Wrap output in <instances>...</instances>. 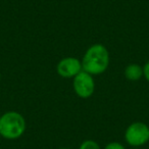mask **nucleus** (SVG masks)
<instances>
[{"instance_id": "obj_1", "label": "nucleus", "mask_w": 149, "mask_h": 149, "mask_svg": "<svg viewBox=\"0 0 149 149\" xmlns=\"http://www.w3.org/2000/svg\"><path fill=\"white\" fill-rule=\"evenodd\" d=\"M109 60L107 48L102 44H93L86 50L81 62L84 72L92 76H98L108 68Z\"/></svg>"}, {"instance_id": "obj_4", "label": "nucleus", "mask_w": 149, "mask_h": 149, "mask_svg": "<svg viewBox=\"0 0 149 149\" xmlns=\"http://www.w3.org/2000/svg\"><path fill=\"white\" fill-rule=\"evenodd\" d=\"M72 88L74 93L80 98L87 99L95 91V81L92 74L82 70L72 79Z\"/></svg>"}, {"instance_id": "obj_7", "label": "nucleus", "mask_w": 149, "mask_h": 149, "mask_svg": "<svg viewBox=\"0 0 149 149\" xmlns=\"http://www.w3.org/2000/svg\"><path fill=\"white\" fill-rule=\"evenodd\" d=\"M79 149H101V147L96 141L88 139V140H85L81 143Z\"/></svg>"}, {"instance_id": "obj_3", "label": "nucleus", "mask_w": 149, "mask_h": 149, "mask_svg": "<svg viewBox=\"0 0 149 149\" xmlns=\"http://www.w3.org/2000/svg\"><path fill=\"white\" fill-rule=\"evenodd\" d=\"M125 140L131 147H141L149 142V127L143 122H134L125 132Z\"/></svg>"}, {"instance_id": "obj_6", "label": "nucleus", "mask_w": 149, "mask_h": 149, "mask_svg": "<svg viewBox=\"0 0 149 149\" xmlns=\"http://www.w3.org/2000/svg\"><path fill=\"white\" fill-rule=\"evenodd\" d=\"M124 74L129 81H138L143 77V66L138 63H130L125 68Z\"/></svg>"}, {"instance_id": "obj_12", "label": "nucleus", "mask_w": 149, "mask_h": 149, "mask_svg": "<svg viewBox=\"0 0 149 149\" xmlns=\"http://www.w3.org/2000/svg\"><path fill=\"white\" fill-rule=\"evenodd\" d=\"M1 138H2V137H1V136H0V141H1Z\"/></svg>"}, {"instance_id": "obj_13", "label": "nucleus", "mask_w": 149, "mask_h": 149, "mask_svg": "<svg viewBox=\"0 0 149 149\" xmlns=\"http://www.w3.org/2000/svg\"><path fill=\"white\" fill-rule=\"evenodd\" d=\"M61 149H68V148H61Z\"/></svg>"}, {"instance_id": "obj_10", "label": "nucleus", "mask_w": 149, "mask_h": 149, "mask_svg": "<svg viewBox=\"0 0 149 149\" xmlns=\"http://www.w3.org/2000/svg\"><path fill=\"white\" fill-rule=\"evenodd\" d=\"M132 149H140V148H139V147H133Z\"/></svg>"}, {"instance_id": "obj_11", "label": "nucleus", "mask_w": 149, "mask_h": 149, "mask_svg": "<svg viewBox=\"0 0 149 149\" xmlns=\"http://www.w3.org/2000/svg\"><path fill=\"white\" fill-rule=\"evenodd\" d=\"M0 80H1V72H0Z\"/></svg>"}, {"instance_id": "obj_8", "label": "nucleus", "mask_w": 149, "mask_h": 149, "mask_svg": "<svg viewBox=\"0 0 149 149\" xmlns=\"http://www.w3.org/2000/svg\"><path fill=\"white\" fill-rule=\"evenodd\" d=\"M104 149H126V147L120 142H110L104 147Z\"/></svg>"}, {"instance_id": "obj_14", "label": "nucleus", "mask_w": 149, "mask_h": 149, "mask_svg": "<svg viewBox=\"0 0 149 149\" xmlns=\"http://www.w3.org/2000/svg\"><path fill=\"white\" fill-rule=\"evenodd\" d=\"M0 118H1V113H0Z\"/></svg>"}, {"instance_id": "obj_2", "label": "nucleus", "mask_w": 149, "mask_h": 149, "mask_svg": "<svg viewBox=\"0 0 149 149\" xmlns=\"http://www.w3.org/2000/svg\"><path fill=\"white\" fill-rule=\"evenodd\" d=\"M27 122L17 111H6L0 118V136L7 140H17L25 134Z\"/></svg>"}, {"instance_id": "obj_5", "label": "nucleus", "mask_w": 149, "mask_h": 149, "mask_svg": "<svg viewBox=\"0 0 149 149\" xmlns=\"http://www.w3.org/2000/svg\"><path fill=\"white\" fill-rule=\"evenodd\" d=\"M83 70L82 62L76 57H64L59 60L56 65V72L61 78L64 79H74L78 74Z\"/></svg>"}, {"instance_id": "obj_9", "label": "nucleus", "mask_w": 149, "mask_h": 149, "mask_svg": "<svg viewBox=\"0 0 149 149\" xmlns=\"http://www.w3.org/2000/svg\"><path fill=\"white\" fill-rule=\"evenodd\" d=\"M143 77L149 83V60L143 65Z\"/></svg>"}]
</instances>
